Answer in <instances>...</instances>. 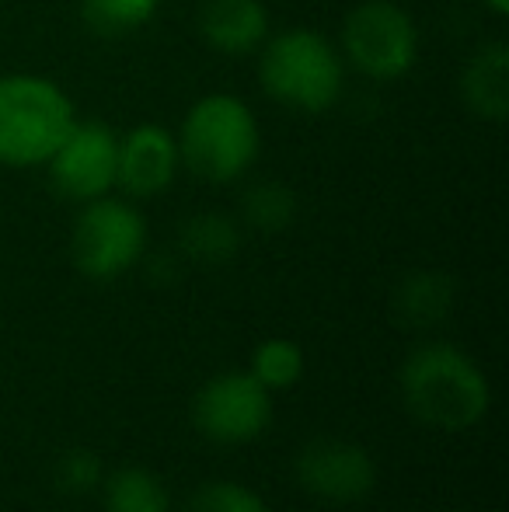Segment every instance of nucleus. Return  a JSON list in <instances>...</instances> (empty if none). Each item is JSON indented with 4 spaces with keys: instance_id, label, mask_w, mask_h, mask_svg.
Wrapping results in <instances>:
<instances>
[{
    "instance_id": "412c9836",
    "label": "nucleus",
    "mask_w": 509,
    "mask_h": 512,
    "mask_svg": "<svg viewBox=\"0 0 509 512\" xmlns=\"http://www.w3.org/2000/svg\"><path fill=\"white\" fill-rule=\"evenodd\" d=\"M492 14H509V0H482Z\"/></svg>"
},
{
    "instance_id": "dca6fc26",
    "label": "nucleus",
    "mask_w": 509,
    "mask_h": 512,
    "mask_svg": "<svg viewBox=\"0 0 509 512\" xmlns=\"http://www.w3.org/2000/svg\"><path fill=\"white\" fill-rule=\"evenodd\" d=\"M304 349L293 338H265L252 352V377L265 391H290L304 377Z\"/></svg>"
},
{
    "instance_id": "20e7f679",
    "label": "nucleus",
    "mask_w": 509,
    "mask_h": 512,
    "mask_svg": "<svg viewBox=\"0 0 509 512\" xmlns=\"http://www.w3.org/2000/svg\"><path fill=\"white\" fill-rule=\"evenodd\" d=\"M77 122L74 102L39 74H0V164L39 168Z\"/></svg>"
},
{
    "instance_id": "9d476101",
    "label": "nucleus",
    "mask_w": 509,
    "mask_h": 512,
    "mask_svg": "<svg viewBox=\"0 0 509 512\" xmlns=\"http://www.w3.org/2000/svg\"><path fill=\"white\" fill-rule=\"evenodd\" d=\"M178 168H182V154H178V140L171 129L143 122L119 136L116 189H123L129 199L161 196L175 182Z\"/></svg>"
},
{
    "instance_id": "7ed1b4c3",
    "label": "nucleus",
    "mask_w": 509,
    "mask_h": 512,
    "mask_svg": "<svg viewBox=\"0 0 509 512\" xmlns=\"http://www.w3.org/2000/svg\"><path fill=\"white\" fill-rule=\"evenodd\" d=\"M175 140L192 175L210 185H231L258 161L262 129L252 105L238 95H206L185 112Z\"/></svg>"
},
{
    "instance_id": "f8f14e48",
    "label": "nucleus",
    "mask_w": 509,
    "mask_h": 512,
    "mask_svg": "<svg viewBox=\"0 0 509 512\" xmlns=\"http://www.w3.org/2000/svg\"><path fill=\"white\" fill-rule=\"evenodd\" d=\"M461 95L478 119L503 122L509 115V49L503 42L482 46L461 74Z\"/></svg>"
},
{
    "instance_id": "ddd939ff",
    "label": "nucleus",
    "mask_w": 509,
    "mask_h": 512,
    "mask_svg": "<svg viewBox=\"0 0 509 512\" xmlns=\"http://www.w3.org/2000/svg\"><path fill=\"white\" fill-rule=\"evenodd\" d=\"M454 307V283L440 272H419L401 283L394 293V314L408 324V328H433Z\"/></svg>"
},
{
    "instance_id": "f03ea898",
    "label": "nucleus",
    "mask_w": 509,
    "mask_h": 512,
    "mask_svg": "<svg viewBox=\"0 0 509 512\" xmlns=\"http://www.w3.org/2000/svg\"><path fill=\"white\" fill-rule=\"evenodd\" d=\"M258 81L272 102L307 115L328 112L342 98L346 63L332 39L314 28H286L262 42Z\"/></svg>"
},
{
    "instance_id": "6ab92c4d",
    "label": "nucleus",
    "mask_w": 509,
    "mask_h": 512,
    "mask_svg": "<svg viewBox=\"0 0 509 512\" xmlns=\"http://www.w3.org/2000/svg\"><path fill=\"white\" fill-rule=\"evenodd\" d=\"M185 512H269V506L241 481H213L192 495Z\"/></svg>"
},
{
    "instance_id": "423d86ee",
    "label": "nucleus",
    "mask_w": 509,
    "mask_h": 512,
    "mask_svg": "<svg viewBox=\"0 0 509 512\" xmlns=\"http://www.w3.org/2000/svg\"><path fill=\"white\" fill-rule=\"evenodd\" d=\"M342 53L370 81H398L419 60V28L394 0H363L342 21Z\"/></svg>"
},
{
    "instance_id": "9b49d317",
    "label": "nucleus",
    "mask_w": 509,
    "mask_h": 512,
    "mask_svg": "<svg viewBox=\"0 0 509 512\" xmlns=\"http://www.w3.org/2000/svg\"><path fill=\"white\" fill-rule=\"evenodd\" d=\"M199 35L224 56H248L269 39V11L262 0H203Z\"/></svg>"
},
{
    "instance_id": "6e6552de",
    "label": "nucleus",
    "mask_w": 509,
    "mask_h": 512,
    "mask_svg": "<svg viewBox=\"0 0 509 512\" xmlns=\"http://www.w3.org/2000/svg\"><path fill=\"white\" fill-rule=\"evenodd\" d=\"M49 182L70 203H91L116 189L119 168V136L98 119L74 122L63 143L46 161Z\"/></svg>"
},
{
    "instance_id": "aec40b11",
    "label": "nucleus",
    "mask_w": 509,
    "mask_h": 512,
    "mask_svg": "<svg viewBox=\"0 0 509 512\" xmlns=\"http://www.w3.org/2000/svg\"><path fill=\"white\" fill-rule=\"evenodd\" d=\"M56 481H60L63 492L70 495H88L102 485V460L91 450H70L67 457L56 467Z\"/></svg>"
},
{
    "instance_id": "f257e3e1",
    "label": "nucleus",
    "mask_w": 509,
    "mask_h": 512,
    "mask_svg": "<svg viewBox=\"0 0 509 512\" xmlns=\"http://www.w3.org/2000/svg\"><path fill=\"white\" fill-rule=\"evenodd\" d=\"M401 398L419 422L443 432L471 429L492 405V387L482 366L457 345H419L401 366Z\"/></svg>"
},
{
    "instance_id": "a211bd4d",
    "label": "nucleus",
    "mask_w": 509,
    "mask_h": 512,
    "mask_svg": "<svg viewBox=\"0 0 509 512\" xmlns=\"http://www.w3.org/2000/svg\"><path fill=\"white\" fill-rule=\"evenodd\" d=\"M293 209H297V199L279 182H262L245 196V220L258 230H269V234L283 230L293 220Z\"/></svg>"
},
{
    "instance_id": "0eeeda50",
    "label": "nucleus",
    "mask_w": 509,
    "mask_h": 512,
    "mask_svg": "<svg viewBox=\"0 0 509 512\" xmlns=\"http://www.w3.org/2000/svg\"><path fill=\"white\" fill-rule=\"evenodd\" d=\"M192 422L199 436L217 446L255 443L272 422V391H265L248 370L217 373L199 387L192 401Z\"/></svg>"
},
{
    "instance_id": "f3484780",
    "label": "nucleus",
    "mask_w": 509,
    "mask_h": 512,
    "mask_svg": "<svg viewBox=\"0 0 509 512\" xmlns=\"http://www.w3.org/2000/svg\"><path fill=\"white\" fill-rule=\"evenodd\" d=\"M182 248L189 258L206 265H220L238 251V227L220 213H203L185 223Z\"/></svg>"
},
{
    "instance_id": "4468645a",
    "label": "nucleus",
    "mask_w": 509,
    "mask_h": 512,
    "mask_svg": "<svg viewBox=\"0 0 509 512\" xmlns=\"http://www.w3.org/2000/svg\"><path fill=\"white\" fill-rule=\"evenodd\" d=\"M102 488L105 512H175L168 488L143 467H119L102 481Z\"/></svg>"
},
{
    "instance_id": "39448f33",
    "label": "nucleus",
    "mask_w": 509,
    "mask_h": 512,
    "mask_svg": "<svg viewBox=\"0 0 509 512\" xmlns=\"http://www.w3.org/2000/svg\"><path fill=\"white\" fill-rule=\"evenodd\" d=\"M74 265L81 276L109 283L133 269L147 251V220L133 203L109 196L84 203L70 237Z\"/></svg>"
},
{
    "instance_id": "1a4fd4ad",
    "label": "nucleus",
    "mask_w": 509,
    "mask_h": 512,
    "mask_svg": "<svg viewBox=\"0 0 509 512\" xmlns=\"http://www.w3.org/2000/svg\"><path fill=\"white\" fill-rule=\"evenodd\" d=\"M297 481L321 502L353 506L377 485V464L363 446L346 439H314L297 457Z\"/></svg>"
},
{
    "instance_id": "2eb2a0df",
    "label": "nucleus",
    "mask_w": 509,
    "mask_h": 512,
    "mask_svg": "<svg viewBox=\"0 0 509 512\" xmlns=\"http://www.w3.org/2000/svg\"><path fill=\"white\" fill-rule=\"evenodd\" d=\"M161 0H81V21L102 39L133 35L150 25Z\"/></svg>"
}]
</instances>
